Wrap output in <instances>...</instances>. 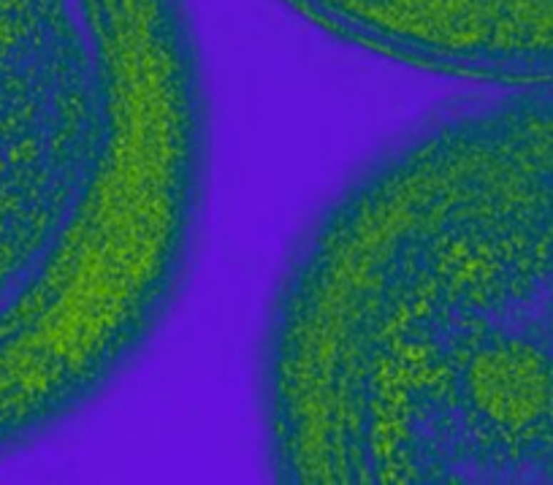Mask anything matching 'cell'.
I'll return each mask as SVG.
<instances>
[{
  "mask_svg": "<svg viewBox=\"0 0 553 485\" xmlns=\"http://www.w3.org/2000/svg\"><path fill=\"white\" fill-rule=\"evenodd\" d=\"M258 399L277 480L553 483V79L339 193L277 287Z\"/></svg>",
  "mask_w": 553,
  "mask_h": 485,
  "instance_id": "1",
  "label": "cell"
},
{
  "mask_svg": "<svg viewBox=\"0 0 553 485\" xmlns=\"http://www.w3.org/2000/svg\"><path fill=\"white\" fill-rule=\"evenodd\" d=\"M527 66L553 79V0H477Z\"/></svg>",
  "mask_w": 553,
  "mask_h": 485,
  "instance_id": "2",
  "label": "cell"
}]
</instances>
